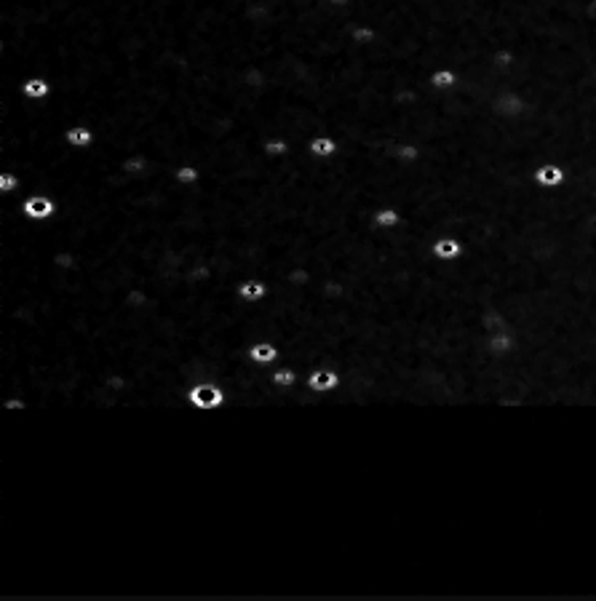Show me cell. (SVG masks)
<instances>
[{
    "instance_id": "obj_5",
    "label": "cell",
    "mask_w": 596,
    "mask_h": 601,
    "mask_svg": "<svg viewBox=\"0 0 596 601\" xmlns=\"http://www.w3.org/2000/svg\"><path fill=\"white\" fill-rule=\"evenodd\" d=\"M35 144H59V147H62V139H16V142H6V144H3V147H6V150H3V171H8V163H11V158L16 156V153H22V150H27V147H35ZM67 161H70V158H67ZM11 198H13V195H11ZM0 404H6V401L0 398ZM51 404H54V401H51ZM6 407H8V409H16V407L25 409L22 404H16V401H8ZM40 412H51V407L49 409H40Z\"/></svg>"
},
{
    "instance_id": "obj_9",
    "label": "cell",
    "mask_w": 596,
    "mask_h": 601,
    "mask_svg": "<svg viewBox=\"0 0 596 601\" xmlns=\"http://www.w3.org/2000/svg\"><path fill=\"white\" fill-rule=\"evenodd\" d=\"M308 153L313 158H318V161H332V158L340 153V142L332 134H318V136H313L308 142Z\"/></svg>"
},
{
    "instance_id": "obj_3",
    "label": "cell",
    "mask_w": 596,
    "mask_h": 601,
    "mask_svg": "<svg viewBox=\"0 0 596 601\" xmlns=\"http://www.w3.org/2000/svg\"><path fill=\"white\" fill-rule=\"evenodd\" d=\"M431 257L438 262H457L465 257V240L460 235H436L431 240Z\"/></svg>"
},
{
    "instance_id": "obj_12",
    "label": "cell",
    "mask_w": 596,
    "mask_h": 601,
    "mask_svg": "<svg viewBox=\"0 0 596 601\" xmlns=\"http://www.w3.org/2000/svg\"><path fill=\"white\" fill-rule=\"evenodd\" d=\"M372 222H375L380 230L393 233V230L404 228V211L402 209H396V206H380L378 211L372 214Z\"/></svg>"
},
{
    "instance_id": "obj_11",
    "label": "cell",
    "mask_w": 596,
    "mask_h": 601,
    "mask_svg": "<svg viewBox=\"0 0 596 601\" xmlns=\"http://www.w3.org/2000/svg\"><path fill=\"white\" fill-rule=\"evenodd\" d=\"M249 358L255 361L257 366H273V363H279L281 350H279L276 342H270V339H259V342H255V345L249 348Z\"/></svg>"
},
{
    "instance_id": "obj_15",
    "label": "cell",
    "mask_w": 596,
    "mask_h": 601,
    "mask_svg": "<svg viewBox=\"0 0 596 601\" xmlns=\"http://www.w3.org/2000/svg\"><path fill=\"white\" fill-rule=\"evenodd\" d=\"M428 86H433L436 91H444V88L457 86V75H455L450 67H438L436 72H431V81H428Z\"/></svg>"
},
{
    "instance_id": "obj_6",
    "label": "cell",
    "mask_w": 596,
    "mask_h": 601,
    "mask_svg": "<svg viewBox=\"0 0 596 601\" xmlns=\"http://www.w3.org/2000/svg\"><path fill=\"white\" fill-rule=\"evenodd\" d=\"M340 383H342L340 372H334V369H316V372L305 380V390L327 396V393H334L340 387Z\"/></svg>"
},
{
    "instance_id": "obj_7",
    "label": "cell",
    "mask_w": 596,
    "mask_h": 601,
    "mask_svg": "<svg viewBox=\"0 0 596 601\" xmlns=\"http://www.w3.org/2000/svg\"><path fill=\"white\" fill-rule=\"evenodd\" d=\"M532 180H535L537 187H543V190H554V187H559L567 182V171L556 163H543V166H537L532 171Z\"/></svg>"
},
{
    "instance_id": "obj_14",
    "label": "cell",
    "mask_w": 596,
    "mask_h": 601,
    "mask_svg": "<svg viewBox=\"0 0 596 601\" xmlns=\"http://www.w3.org/2000/svg\"><path fill=\"white\" fill-rule=\"evenodd\" d=\"M262 153L268 158H286L292 153V142L286 136H268L262 142Z\"/></svg>"
},
{
    "instance_id": "obj_8",
    "label": "cell",
    "mask_w": 596,
    "mask_h": 601,
    "mask_svg": "<svg viewBox=\"0 0 596 601\" xmlns=\"http://www.w3.org/2000/svg\"><path fill=\"white\" fill-rule=\"evenodd\" d=\"M241 302H262L270 294V284L265 278H244L235 288Z\"/></svg>"
},
{
    "instance_id": "obj_2",
    "label": "cell",
    "mask_w": 596,
    "mask_h": 601,
    "mask_svg": "<svg viewBox=\"0 0 596 601\" xmlns=\"http://www.w3.org/2000/svg\"><path fill=\"white\" fill-rule=\"evenodd\" d=\"M228 401V390L219 383H195L187 393V404L190 409L206 412V409H222Z\"/></svg>"
},
{
    "instance_id": "obj_13",
    "label": "cell",
    "mask_w": 596,
    "mask_h": 601,
    "mask_svg": "<svg viewBox=\"0 0 596 601\" xmlns=\"http://www.w3.org/2000/svg\"><path fill=\"white\" fill-rule=\"evenodd\" d=\"M201 177H204L201 168L193 166V163H182V166H177L171 171V182L180 185V187H193V185L201 182Z\"/></svg>"
},
{
    "instance_id": "obj_1",
    "label": "cell",
    "mask_w": 596,
    "mask_h": 601,
    "mask_svg": "<svg viewBox=\"0 0 596 601\" xmlns=\"http://www.w3.org/2000/svg\"><path fill=\"white\" fill-rule=\"evenodd\" d=\"M3 211H13V214H22L25 219H33V222H46V219H54L57 216V201L46 195V192H35V195H27L22 204H6Z\"/></svg>"
},
{
    "instance_id": "obj_4",
    "label": "cell",
    "mask_w": 596,
    "mask_h": 601,
    "mask_svg": "<svg viewBox=\"0 0 596 601\" xmlns=\"http://www.w3.org/2000/svg\"><path fill=\"white\" fill-rule=\"evenodd\" d=\"M3 88L19 91L27 102H46V99L54 94V86H51V81L49 78H43V75H30V78H25L19 86H3Z\"/></svg>"
},
{
    "instance_id": "obj_10",
    "label": "cell",
    "mask_w": 596,
    "mask_h": 601,
    "mask_svg": "<svg viewBox=\"0 0 596 601\" xmlns=\"http://www.w3.org/2000/svg\"><path fill=\"white\" fill-rule=\"evenodd\" d=\"M62 139L73 150H88V147L97 144V132L91 126H70L67 132L62 134Z\"/></svg>"
}]
</instances>
